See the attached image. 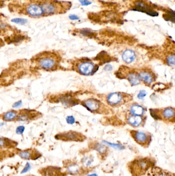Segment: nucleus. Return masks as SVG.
Masks as SVG:
<instances>
[{"label":"nucleus","mask_w":175,"mask_h":176,"mask_svg":"<svg viewBox=\"0 0 175 176\" xmlns=\"http://www.w3.org/2000/svg\"><path fill=\"white\" fill-rule=\"evenodd\" d=\"M40 5L43 11L44 15L51 16L65 11L71 7L68 2H62L55 0H42Z\"/></svg>","instance_id":"1"},{"label":"nucleus","mask_w":175,"mask_h":176,"mask_svg":"<svg viewBox=\"0 0 175 176\" xmlns=\"http://www.w3.org/2000/svg\"><path fill=\"white\" fill-rule=\"evenodd\" d=\"M128 169L133 176H143L154 166V162L150 158H139L130 162Z\"/></svg>","instance_id":"2"},{"label":"nucleus","mask_w":175,"mask_h":176,"mask_svg":"<svg viewBox=\"0 0 175 176\" xmlns=\"http://www.w3.org/2000/svg\"><path fill=\"white\" fill-rule=\"evenodd\" d=\"M63 164L65 172L71 176H85L90 171V169L84 167L76 160H65L63 162Z\"/></svg>","instance_id":"3"},{"label":"nucleus","mask_w":175,"mask_h":176,"mask_svg":"<svg viewBox=\"0 0 175 176\" xmlns=\"http://www.w3.org/2000/svg\"><path fill=\"white\" fill-rule=\"evenodd\" d=\"M38 67L46 71H51L56 69L58 65V61L54 55L49 54L42 55L37 59Z\"/></svg>","instance_id":"4"},{"label":"nucleus","mask_w":175,"mask_h":176,"mask_svg":"<svg viewBox=\"0 0 175 176\" xmlns=\"http://www.w3.org/2000/svg\"><path fill=\"white\" fill-rule=\"evenodd\" d=\"M55 138L57 140L63 141L74 142H83L86 139V137L81 133L72 131L59 133L56 135Z\"/></svg>","instance_id":"5"},{"label":"nucleus","mask_w":175,"mask_h":176,"mask_svg":"<svg viewBox=\"0 0 175 176\" xmlns=\"http://www.w3.org/2000/svg\"><path fill=\"white\" fill-rule=\"evenodd\" d=\"M15 153L22 159L25 160H36L42 156L41 154L39 151L33 148H29L24 150L17 149Z\"/></svg>","instance_id":"6"},{"label":"nucleus","mask_w":175,"mask_h":176,"mask_svg":"<svg viewBox=\"0 0 175 176\" xmlns=\"http://www.w3.org/2000/svg\"><path fill=\"white\" fill-rule=\"evenodd\" d=\"M131 134L136 142L141 146L147 147L150 145L151 141V136L150 135L143 132L137 131H132Z\"/></svg>","instance_id":"7"},{"label":"nucleus","mask_w":175,"mask_h":176,"mask_svg":"<svg viewBox=\"0 0 175 176\" xmlns=\"http://www.w3.org/2000/svg\"><path fill=\"white\" fill-rule=\"evenodd\" d=\"M26 15L33 18H39L43 16V11L40 4L31 3L28 4L24 8Z\"/></svg>","instance_id":"8"},{"label":"nucleus","mask_w":175,"mask_h":176,"mask_svg":"<svg viewBox=\"0 0 175 176\" xmlns=\"http://www.w3.org/2000/svg\"><path fill=\"white\" fill-rule=\"evenodd\" d=\"M143 176H175L172 172L153 166Z\"/></svg>","instance_id":"9"},{"label":"nucleus","mask_w":175,"mask_h":176,"mask_svg":"<svg viewBox=\"0 0 175 176\" xmlns=\"http://www.w3.org/2000/svg\"><path fill=\"white\" fill-rule=\"evenodd\" d=\"M90 147H91V148L96 151L100 155L102 159H104L108 155L109 151L108 147L103 144L96 142L92 144Z\"/></svg>","instance_id":"10"},{"label":"nucleus","mask_w":175,"mask_h":176,"mask_svg":"<svg viewBox=\"0 0 175 176\" xmlns=\"http://www.w3.org/2000/svg\"><path fill=\"white\" fill-rule=\"evenodd\" d=\"M95 67L92 63L89 62H85L81 64L78 67L79 71L82 74L84 75H89L94 72Z\"/></svg>","instance_id":"11"},{"label":"nucleus","mask_w":175,"mask_h":176,"mask_svg":"<svg viewBox=\"0 0 175 176\" xmlns=\"http://www.w3.org/2000/svg\"><path fill=\"white\" fill-rule=\"evenodd\" d=\"M18 144L9 139L0 138V149L15 148Z\"/></svg>","instance_id":"12"},{"label":"nucleus","mask_w":175,"mask_h":176,"mask_svg":"<svg viewBox=\"0 0 175 176\" xmlns=\"http://www.w3.org/2000/svg\"><path fill=\"white\" fill-rule=\"evenodd\" d=\"M122 100V96L119 93H112L107 97L108 103L112 106L117 105Z\"/></svg>","instance_id":"13"},{"label":"nucleus","mask_w":175,"mask_h":176,"mask_svg":"<svg viewBox=\"0 0 175 176\" xmlns=\"http://www.w3.org/2000/svg\"><path fill=\"white\" fill-rule=\"evenodd\" d=\"M18 112L16 110H10L1 115L2 120L5 122H11L17 120L18 117Z\"/></svg>","instance_id":"14"},{"label":"nucleus","mask_w":175,"mask_h":176,"mask_svg":"<svg viewBox=\"0 0 175 176\" xmlns=\"http://www.w3.org/2000/svg\"><path fill=\"white\" fill-rule=\"evenodd\" d=\"M84 105L87 109L92 112L97 111L100 107V103L96 100L89 99L84 102Z\"/></svg>","instance_id":"15"},{"label":"nucleus","mask_w":175,"mask_h":176,"mask_svg":"<svg viewBox=\"0 0 175 176\" xmlns=\"http://www.w3.org/2000/svg\"><path fill=\"white\" fill-rule=\"evenodd\" d=\"M25 112H22L19 114L17 120L21 121H27L29 120L34 119V118L36 117V113L31 112L30 110H24Z\"/></svg>","instance_id":"16"},{"label":"nucleus","mask_w":175,"mask_h":176,"mask_svg":"<svg viewBox=\"0 0 175 176\" xmlns=\"http://www.w3.org/2000/svg\"><path fill=\"white\" fill-rule=\"evenodd\" d=\"M135 53L134 51L127 49L122 54V59L127 64H130L133 62L135 59Z\"/></svg>","instance_id":"17"},{"label":"nucleus","mask_w":175,"mask_h":176,"mask_svg":"<svg viewBox=\"0 0 175 176\" xmlns=\"http://www.w3.org/2000/svg\"><path fill=\"white\" fill-rule=\"evenodd\" d=\"M138 76L140 79L143 80L147 84H150L153 81V76L149 72H141L139 73Z\"/></svg>","instance_id":"18"},{"label":"nucleus","mask_w":175,"mask_h":176,"mask_svg":"<svg viewBox=\"0 0 175 176\" xmlns=\"http://www.w3.org/2000/svg\"><path fill=\"white\" fill-rule=\"evenodd\" d=\"M94 157L92 154L87 155L82 158L81 163L84 167L88 168L94 162Z\"/></svg>","instance_id":"19"},{"label":"nucleus","mask_w":175,"mask_h":176,"mask_svg":"<svg viewBox=\"0 0 175 176\" xmlns=\"http://www.w3.org/2000/svg\"><path fill=\"white\" fill-rule=\"evenodd\" d=\"M142 121V119L141 116L139 115H134L130 116L128 119V122L130 124L134 127H138L139 126Z\"/></svg>","instance_id":"20"},{"label":"nucleus","mask_w":175,"mask_h":176,"mask_svg":"<svg viewBox=\"0 0 175 176\" xmlns=\"http://www.w3.org/2000/svg\"><path fill=\"white\" fill-rule=\"evenodd\" d=\"M127 79L133 85H137L140 82V78L135 73H130L127 75Z\"/></svg>","instance_id":"21"},{"label":"nucleus","mask_w":175,"mask_h":176,"mask_svg":"<svg viewBox=\"0 0 175 176\" xmlns=\"http://www.w3.org/2000/svg\"><path fill=\"white\" fill-rule=\"evenodd\" d=\"M130 111L135 115H142L144 112V109L140 106L136 105L132 106Z\"/></svg>","instance_id":"22"},{"label":"nucleus","mask_w":175,"mask_h":176,"mask_svg":"<svg viewBox=\"0 0 175 176\" xmlns=\"http://www.w3.org/2000/svg\"><path fill=\"white\" fill-rule=\"evenodd\" d=\"M175 115L174 109L172 108H166L163 112V115L166 119H171L173 118Z\"/></svg>","instance_id":"23"},{"label":"nucleus","mask_w":175,"mask_h":176,"mask_svg":"<svg viewBox=\"0 0 175 176\" xmlns=\"http://www.w3.org/2000/svg\"><path fill=\"white\" fill-rule=\"evenodd\" d=\"M11 22L14 23L19 24V25H24V24L27 23L28 22V20L26 19L18 18L13 19L11 20Z\"/></svg>","instance_id":"24"},{"label":"nucleus","mask_w":175,"mask_h":176,"mask_svg":"<svg viewBox=\"0 0 175 176\" xmlns=\"http://www.w3.org/2000/svg\"><path fill=\"white\" fill-rule=\"evenodd\" d=\"M167 62L168 65L173 67L175 65V55L173 54L168 56L167 58Z\"/></svg>","instance_id":"25"},{"label":"nucleus","mask_w":175,"mask_h":176,"mask_svg":"<svg viewBox=\"0 0 175 176\" xmlns=\"http://www.w3.org/2000/svg\"><path fill=\"white\" fill-rule=\"evenodd\" d=\"M25 130V127L23 126H20L16 128V133L18 134H22Z\"/></svg>","instance_id":"26"},{"label":"nucleus","mask_w":175,"mask_h":176,"mask_svg":"<svg viewBox=\"0 0 175 176\" xmlns=\"http://www.w3.org/2000/svg\"><path fill=\"white\" fill-rule=\"evenodd\" d=\"M146 94H147V93H146V91H144V90L141 91L139 92L138 95V97L139 99L143 100V99L145 97Z\"/></svg>","instance_id":"27"},{"label":"nucleus","mask_w":175,"mask_h":176,"mask_svg":"<svg viewBox=\"0 0 175 176\" xmlns=\"http://www.w3.org/2000/svg\"><path fill=\"white\" fill-rule=\"evenodd\" d=\"M66 121H67V123L69 124H73L75 122V120L73 116H69L66 118Z\"/></svg>","instance_id":"28"},{"label":"nucleus","mask_w":175,"mask_h":176,"mask_svg":"<svg viewBox=\"0 0 175 176\" xmlns=\"http://www.w3.org/2000/svg\"><path fill=\"white\" fill-rule=\"evenodd\" d=\"M5 151H2V149H0V160H3V158H5V157L7 156V154L5 153Z\"/></svg>","instance_id":"29"},{"label":"nucleus","mask_w":175,"mask_h":176,"mask_svg":"<svg viewBox=\"0 0 175 176\" xmlns=\"http://www.w3.org/2000/svg\"><path fill=\"white\" fill-rule=\"evenodd\" d=\"M22 101H21V100H19L18 102L15 103L13 105V108H18L22 106Z\"/></svg>","instance_id":"30"},{"label":"nucleus","mask_w":175,"mask_h":176,"mask_svg":"<svg viewBox=\"0 0 175 176\" xmlns=\"http://www.w3.org/2000/svg\"><path fill=\"white\" fill-rule=\"evenodd\" d=\"M79 1L81 3L82 5H89L91 4V2H89L88 0H79Z\"/></svg>","instance_id":"31"},{"label":"nucleus","mask_w":175,"mask_h":176,"mask_svg":"<svg viewBox=\"0 0 175 176\" xmlns=\"http://www.w3.org/2000/svg\"><path fill=\"white\" fill-rule=\"evenodd\" d=\"M69 19L71 20H78L79 18L78 17V16H77L76 15H71L69 16Z\"/></svg>","instance_id":"32"},{"label":"nucleus","mask_w":175,"mask_h":176,"mask_svg":"<svg viewBox=\"0 0 175 176\" xmlns=\"http://www.w3.org/2000/svg\"><path fill=\"white\" fill-rule=\"evenodd\" d=\"M106 143L108 144H109V145H110V146H112V147H116V148H119V149H121L122 147V146L120 145H115V144L109 143H107V142H106Z\"/></svg>","instance_id":"33"},{"label":"nucleus","mask_w":175,"mask_h":176,"mask_svg":"<svg viewBox=\"0 0 175 176\" xmlns=\"http://www.w3.org/2000/svg\"><path fill=\"white\" fill-rule=\"evenodd\" d=\"M104 70L106 71H110L112 70V67L111 65L108 64V65H106L105 67Z\"/></svg>","instance_id":"34"},{"label":"nucleus","mask_w":175,"mask_h":176,"mask_svg":"<svg viewBox=\"0 0 175 176\" xmlns=\"http://www.w3.org/2000/svg\"><path fill=\"white\" fill-rule=\"evenodd\" d=\"M3 5V1H2V0H0V7H1Z\"/></svg>","instance_id":"35"},{"label":"nucleus","mask_w":175,"mask_h":176,"mask_svg":"<svg viewBox=\"0 0 175 176\" xmlns=\"http://www.w3.org/2000/svg\"><path fill=\"white\" fill-rule=\"evenodd\" d=\"M88 176H98L96 174H90Z\"/></svg>","instance_id":"36"},{"label":"nucleus","mask_w":175,"mask_h":176,"mask_svg":"<svg viewBox=\"0 0 175 176\" xmlns=\"http://www.w3.org/2000/svg\"><path fill=\"white\" fill-rule=\"evenodd\" d=\"M31 176V175H28V176Z\"/></svg>","instance_id":"37"}]
</instances>
